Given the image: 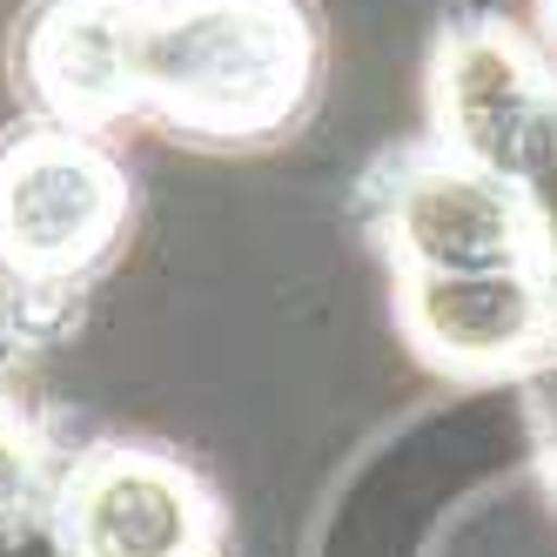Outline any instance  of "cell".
<instances>
[{
    "mask_svg": "<svg viewBox=\"0 0 557 557\" xmlns=\"http://www.w3.org/2000/svg\"><path fill=\"white\" fill-rule=\"evenodd\" d=\"M41 497H48V436L14 396L8 349H0V524L27 504H41Z\"/></svg>",
    "mask_w": 557,
    "mask_h": 557,
    "instance_id": "cell-8",
    "label": "cell"
},
{
    "mask_svg": "<svg viewBox=\"0 0 557 557\" xmlns=\"http://www.w3.org/2000/svg\"><path fill=\"white\" fill-rule=\"evenodd\" d=\"M54 517L74 557H222L228 517L209 476L162 444L101 436L54 476Z\"/></svg>",
    "mask_w": 557,
    "mask_h": 557,
    "instance_id": "cell-5",
    "label": "cell"
},
{
    "mask_svg": "<svg viewBox=\"0 0 557 557\" xmlns=\"http://www.w3.org/2000/svg\"><path fill=\"white\" fill-rule=\"evenodd\" d=\"M323 95L309 0H148L141 114L188 148L249 154L302 128Z\"/></svg>",
    "mask_w": 557,
    "mask_h": 557,
    "instance_id": "cell-1",
    "label": "cell"
},
{
    "mask_svg": "<svg viewBox=\"0 0 557 557\" xmlns=\"http://www.w3.org/2000/svg\"><path fill=\"white\" fill-rule=\"evenodd\" d=\"M148 0H27L8 34V82L27 122L114 135L141 114Z\"/></svg>",
    "mask_w": 557,
    "mask_h": 557,
    "instance_id": "cell-7",
    "label": "cell"
},
{
    "mask_svg": "<svg viewBox=\"0 0 557 557\" xmlns=\"http://www.w3.org/2000/svg\"><path fill=\"white\" fill-rule=\"evenodd\" d=\"M396 336L417 363L457 383H524L557 356V269L389 275Z\"/></svg>",
    "mask_w": 557,
    "mask_h": 557,
    "instance_id": "cell-6",
    "label": "cell"
},
{
    "mask_svg": "<svg viewBox=\"0 0 557 557\" xmlns=\"http://www.w3.org/2000/svg\"><path fill=\"white\" fill-rule=\"evenodd\" d=\"M423 95L430 141L510 188L557 262V54L517 21L470 14L436 34Z\"/></svg>",
    "mask_w": 557,
    "mask_h": 557,
    "instance_id": "cell-3",
    "label": "cell"
},
{
    "mask_svg": "<svg viewBox=\"0 0 557 557\" xmlns=\"http://www.w3.org/2000/svg\"><path fill=\"white\" fill-rule=\"evenodd\" d=\"M537 41L557 54V0H537Z\"/></svg>",
    "mask_w": 557,
    "mask_h": 557,
    "instance_id": "cell-11",
    "label": "cell"
},
{
    "mask_svg": "<svg viewBox=\"0 0 557 557\" xmlns=\"http://www.w3.org/2000/svg\"><path fill=\"white\" fill-rule=\"evenodd\" d=\"M0 557H74L61 537V517H54V491L0 524Z\"/></svg>",
    "mask_w": 557,
    "mask_h": 557,
    "instance_id": "cell-10",
    "label": "cell"
},
{
    "mask_svg": "<svg viewBox=\"0 0 557 557\" xmlns=\"http://www.w3.org/2000/svg\"><path fill=\"white\" fill-rule=\"evenodd\" d=\"M524 423H531V450H537V470H544V484L557 497V356L524 376Z\"/></svg>",
    "mask_w": 557,
    "mask_h": 557,
    "instance_id": "cell-9",
    "label": "cell"
},
{
    "mask_svg": "<svg viewBox=\"0 0 557 557\" xmlns=\"http://www.w3.org/2000/svg\"><path fill=\"white\" fill-rule=\"evenodd\" d=\"M363 228L383 249L389 275H476L550 262L524 202L497 188L484 169L436 148L430 135L383 154L363 175Z\"/></svg>",
    "mask_w": 557,
    "mask_h": 557,
    "instance_id": "cell-4",
    "label": "cell"
},
{
    "mask_svg": "<svg viewBox=\"0 0 557 557\" xmlns=\"http://www.w3.org/2000/svg\"><path fill=\"white\" fill-rule=\"evenodd\" d=\"M135 175L108 135L14 122L0 135V302L8 336L41 343L82 315L88 289L128 249Z\"/></svg>",
    "mask_w": 557,
    "mask_h": 557,
    "instance_id": "cell-2",
    "label": "cell"
}]
</instances>
